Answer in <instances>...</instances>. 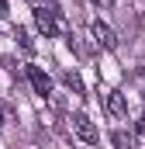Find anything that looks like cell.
I'll return each mask as SVG.
<instances>
[{"label":"cell","instance_id":"cell-1","mask_svg":"<svg viewBox=\"0 0 145 149\" xmlns=\"http://www.w3.org/2000/svg\"><path fill=\"white\" fill-rule=\"evenodd\" d=\"M55 14H59L55 7H35V24H38V31H41L45 38H55L59 31H62V24H59Z\"/></svg>","mask_w":145,"mask_h":149},{"label":"cell","instance_id":"cell-2","mask_svg":"<svg viewBox=\"0 0 145 149\" xmlns=\"http://www.w3.org/2000/svg\"><path fill=\"white\" fill-rule=\"evenodd\" d=\"M72 132H76V135H79L86 146H97V142H100V132H97V125H93V121H90L83 111H79V114H72Z\"/></svg>","mask_w":145,"mask_h":149},{"label":"cell","instance_id":"cell-3","mask_svg":"<svg viewBox=\"0 0 145 149\" xmlns=\"http://www.w3.org/2000/svg\"><path fill=\"white\" fill-rule=\"evenodd\" d=\"M90 31H93V42H97L100 49H107V52L117 49V35H114V28H110L107 21H100V17H97V21L90 24Z\"/></svg>","mask_w":145,"mask_h":149},{"label":"cell","instance_id":"cell-4","mask_svg":"<svg viewBox=\"0 0 145 149\" xmlns=\"http://www.w3.org/2000/svg\"><path fill=\"white\" fill-rule=\"evenodd\" d=\"M28 83H31V90H35L38 97H48L52 94V80H48V73L41 66H28Z\"/></svg>","mask_w":145,"mask_h":149},{"label":"cell","instance_id":"cell-5","mask_svg":"<svg viewBox=\"0 0 145 149\" xmlns=\"http://www.w3.org/2000/svg\"><path fill=\"white\" fill-rule=\"evenodd\" d=\"M104 108H107V114L117 118V121L128 118V101H124V94H117V90H110L107 97H104Z\"/></svg>","mask_w":145,"mask_h":149},{"label":"cell","instance_id":"cell-6","mask_svg":"<svg viewBox=\"0 0 145 149\" xmlns=\"http://www.w3.org/2000/svg\"><path fill=\"white\" fill-rule=\"evenodd\" d=\"M110 142H114V149H138L135 135L124 132V128H114V132H110Z\"/></svg>","mask_w":145,"mask_h":149},{"label":"cell","instance_id":"cell-7","mask_svg":"<svg viewBox=\"0 0 145 149\" xmlns=\"http://www.w3.org/2000/svg\"><path fill=\"white\" fill-rule=\"evenodd\" d=\"M62 83L69 87L72 94H83V80H79V76H76V73H62Z\"/></svg>","mask_w":145,"mask_h":149},{"label":"cell","instance_id":"cell-8","mask_svg":"<svg viewBox=\"0 0 145 149\" xmlns=\"http://www.w3.org/2000/svg\"><path fill=\"white\" fill-rule=\"evenodd\" d=\"M14 35H17V42H21V49H24V52H35V42L28 38V31H24V28H14Z\"/></svg>","mask_w":145,"mask_h":149},{"label":"cell","instance_id":"cell-9","mask_svg":"<svg viewBox=\"0 0 145 149\" xmlns=\"http://www.w3.org/2000/svg\"><path fill=\"white\" fill-rule=\"evenodd\" d=\"M135 132H138V135H145V114L138 118V121H135Z\"/></svg>","mask_w":145,"mask_h":149},{"label":"cell","instance_id":"cell-10","mask_svg":"<svg viewBox=\"0 0 145 149\" xmlns=\"http://www.w3.org/2000/svg\"><path fill=\"white\" fill-rule=\"evenodd\" d=\"M7 10H10V3H7V0H0V17H3Z\"/></svg>","mask_w":145,"mask_h":149},{"label":"cell","instance_id":"cell-11","mask_svg":"<svg viewBox=\"0 0 145 149\" xmlns=\"http://www.w3.org/2000/svg\"><path fill=\"white\" fill-rule=\"evenodd\" d=\"M93 3H97V7H110V0H93Z\"/></svg>","mask_w":145,"mask_h":149},{"label":"cell","instance_id":"cell-12","mask_svg":"<svg viewBox=\"0 0 145 149\" xmlns=\"http://www.w3.org/2000/svg\"><path fill=\"white\" fill-rule=\"evenodd\" d=\"M0 128H3V108H0Z\"/></svg>","mask_w":145,"mask_h":149}]
</instances>
